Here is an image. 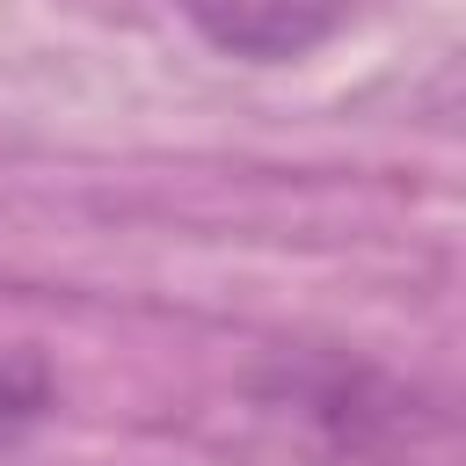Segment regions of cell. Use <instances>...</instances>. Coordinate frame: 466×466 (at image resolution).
Returning <instances> with one entry per match:
<instances>
[{
  "mask_svg": "<svg viewBox=\"0 0 466 466\" xmlns=\"http://www.w3.org/2000/svg\"><path fill=\"white\" fill-rule=\"evenodd\" d=\"M175 7L197 22V36H204L211 51L248 58V66L306 58V51H320V44L342 29V15H350V0H175Z\"/></svg>",
  "mask_w": 466,
  "mask_h": 466,
  "instance_id": "6da1fadb",
  "label": "cell"
},
{
  "mask_svg": "<svg viewBox=\"0 0 466 466\" xmlns=\"http://www.w3.org/2000/svg\"><path fill=\"white\" fill-rule=\"evenodd\" d=\"M44 408H51V379H44V364L0 350V444H7L15 430H29Z\"/></svg>",
  "mask_w": 466,
  "mask_h": 466,
  "instance_id": "7a4b0ae2",
  "label": "cell"
}]
</instances>
